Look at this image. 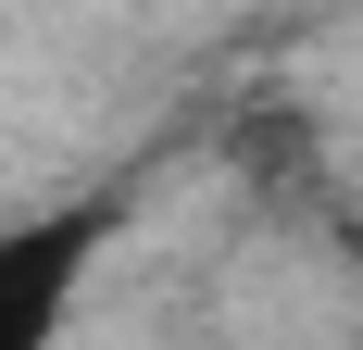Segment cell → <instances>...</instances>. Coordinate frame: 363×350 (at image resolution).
Returning a JSON list of instances; mask_svg holds the SVG:
<instances>
[{"instance_id":"cell-1","label":"cell","mask_w":363,"mask_h":350,"mask_svg":"<svg viewBox=\"0 0 363 350\" xmlns=\"http://www.w3.org/2000/svg\"><path fill=\"white\" fill-rule=\"evenodd\" d=\"M125 238V201H50L0 225V350H63L75 300L101 276V250Z\"/></svg>"}]
</instances>
